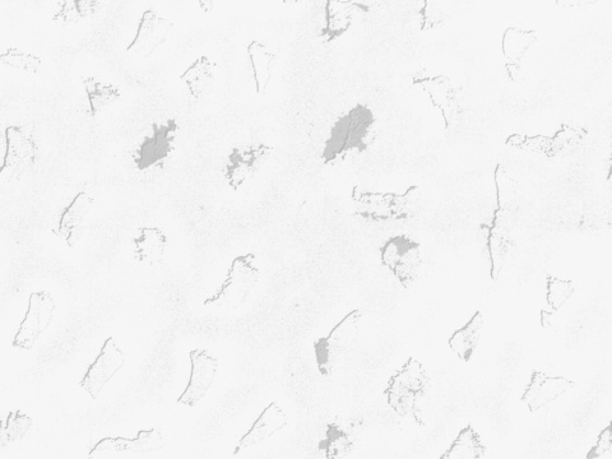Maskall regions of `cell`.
Wrapping results in <instances>:
<instances>
[{
  "label": "cell",
  "instance_id": "cell-1",
  "mask_svg": "<svg viewBox=\"0 0 612 459\" xmlns=\"http://www.w3.org/2000/svg\"><path fill=\"white\" fill-rule=\"evenodd\" d=\"M377 118L368 106L356 105L333 124L324 143V165H336L369 150L377 136Z\"/></svg>",
  "mask_w": 612,
  "mask_h": 459
},
{
  "label": "cell",
  "instance_id": "cell-2",
  "mask_svg": "<svg viewBox=\"0 0 612 459\" xmlns=\"http://www.w3.org/2000/svg\"><path fill=\"white\" fill-rule=\"evenodd\" d=\"M429 387L430 378L425 366L415 357H410L388 380L384 396H386L389 407L398 416L424 425L421 403Z\"/></svg>",
  "mask_w": 612,
  "mask_h": 459
},
{
  "label": "cell",
  "instance_id": "cell-3",
  "mask_svg": "<svg viewBox=\"0 0 612 459\" xmlns=\"http://www.w3.org/2000/svg\"><path fill=\"white\" fill-rule=\"evenodd\" d=\"M419 188L410 187L403 193L373 192L355 188L352 192L355 213L366 221L396 222L406 221L414 215Z\"/></svg>",
  "mask_w": 612,
  "mask_h": 459
},
{
  "label": "cell",
  "instance_id": "cell-4",
  "mask_svg": "<svg viewBox=\"0 0 612 459\" xmlns=\"http://www.w3.org/2000/svg\"><path fill=\"white\" fill-rule=\"evenodd\" d=\"M257 258L252 253L238 255L231 262L225 281L210 298L204 301L206 306L216 308L236 309L247 303L252 295L254 287L257 286L261 270H259Z\"/></svg>",
  "mask_w": 612,
  "mask_h": 459
},
{
  "label": "cell",
  "instance_id": "cell-5",
  "mask_svg": "<svg viewBox=\"0 0 612 459\" xmlns=\"http://www.w3.org/2000/svg\"><path fill=\"white\" fill-rule=\"evenodd\" d=\"M363 313L352 310L329 331L326 337L314 342V356L319 373L329 377L335 372L338 361L354 349L359 340Z\"/></svg>",
  "mask_w": 612,
  "mask_h": 459
},
{
  "label": "cell",
  "instance_id": "cell-6",
  "mask_svg": "<svg viewBox=\"0 0 612 459\" xmlns=\"http://www.w3.org/2000/svg\"><path fill=\"white\" fill-rule=\"evenodd\" d=\"M380 262L396 278L398 284H414L423 264V250L419 241L406 235L389 238L379 249Z\"/></svg>",
  "mask_w": 612,
  "mask_h": 459
},
{
  "label": "cell",
  "instance_id": "cell-7",
  "mask_svg": "<svg viewBox=\"0 0 612 459\" xmlns=\"http://www.w3.org/2000/svg\"><path fill=\"white\" fill-rule=\"evenodd\" d=\"M6 152H4L2 176L15 178L35 166L39 160V143L34 128L23 125H9L4 132Z\"/></svg>",
  "mask_w": 612,
  "mask_h": 459
},
{
  "label": "cell",
  "instance_id": "cell-8",
  "mask_svg": "<svg viewBox=\"0 0 612 459\" xmlns=\"http://www.w3.org/2000/svg\"><path fill=\"white\" fill-rule=\"evenodd\" d=\"M180 125L175 119L165 123L153 124L150 134H147L133 152V162L139 171H146L155 166H162L170 159L175 150Z\"/></svg>",
  "mask_w": 612,
  "mask_h": 459
},
{
  "label": "cell",
  "instance_id": "cell-9",
  "mask_svg": "<svg viewBox=\"0 0 612 459\" xmlns=\"http://www.w3.org/2000/svg\"><path fill=\"white\" fill-rule=\"evenodd\" d=\"M55 301L48 291L32 292L27 305L25 318L13 338V347L22 351H31L35 343L44 335L46 329L53 322Z\"/></svg>",
  "mask_w": 612,
  "mask_h": 459
},
{
  "label": "cell",
  "instance_id": "cell-10",
  "mask_svg": "<svg viewBox=\"0 0 612 459\" xmlns=\"http://www.w3.org/2000/svg\"><path fill=\"white\" fill-rule=\"evenodd\" d=\"M189 359V382L176 402L182 406L196 407L215 383L219 360L208 350H192Z\"/></svg>",
  "mask_w": 612,
  "mask_h": 459
},
{
  "label": "cell",
  "instance_id": "cell-11",
  "mask_svg": "<svg viewBox=\"0 0 612 459\" xmlns=\"http://www.w3.org/2000/svg\"><path fill=\"white\" fill-rule=\"evenodd\" d=\"M125 364V355L113 337L106 338L99 356L88 366L80 386L92 400L99 398L102 389L118 374Z\"/></svg>",
  "mask_w": 612,
  "mask_h": 459
},
{
  "label": "cell",
  "instance_id": "cell-12",
  "mask_svg": "<svg viewBox=\"0 0 612 459\" xmlns=\"http://www.w3.org/2000/svg\"><path fill=\"white\" fill-rule=\"evenodd\" d=\"M273 148L266 143L233 148L227 156L224 176L231 189L238 190L248 182L270 157Z\"/></svg>",
  "mask_w": 612,
  "mask_h": 459
},
{
  "label": "cell",
  "instance_id": "cell-13",
  "mask_svg": "<svg viewBox=\"0 0 612 459\" xmlns=\"http://www.w3.org/2000/svg\"><path fill=\"white\" fill-rule=\"evenodd\" d=\"M574 386L576 383L572 379L535 370L531 375L530 383L523 392L521 401L531 414H536L542 408L558 401Z\"/></svg>",
  "mask_w": 612,
  "mask_h": 459
},
{
  "label": "cell",
  "instance_id": "cell-14",
  "mask_svg": "<svg viewBox=\"0 0 612 459\" xmlns=\"http://www.w3.org/2000/svg\"><path fill=\"white\" fill-rule=\"evenodd\" d=\"M171 30L173 23L168 18L161 17L152 9H147L139 20L136 35L127 46V51L142 55L143 58L151 57L157 49L166 44Z\"/></svg>",
  "mask_w": 612,
  "mask_h": 459
},
{
  "label": "cell",
  "instance_id": "cell-15",
  "mask_svg": "<svg viewBox=\"0 0 612 459\" xmlns=\"http://www.w3.org/2000/svg\"><path fill=\"white\" fill-rule=\"evenodd\" d=\"M412 85L425 92L431 106L442 115L445 129L451 128L457 111V90L447 76H415Z\"/></svg>",
  "mask_w": 612,
  "mask_h": 459
},
{
  "label": "cell",
  "instance_id": "cell-16",
  "mask_svg": "<svg viewBox=\"0 0 612 459\" xmlns=\"http://www.w3.org/2000/svg\"><path fill=\"white\" fill-rule=\"evenodd\" d=\"M94 198L87 190H80L72 201L60 212L57 226L53 233L62 239L69 248H73L80 240L86 217L94 206Z\"/></svg>",
  "mask_w": 612,
  "mask_h": 459
},
{
  "label": "cell",
  "instance_id": "cell-17",
  "mask_svg": "<svg viewBox=\"0 0 612 459\" xmlns=\"http://www.w3.org/2000/svg\"><path fill=\"white\" fill-rule=\"evenodd\" d=\"M484 231L485 250L488 254L490 264V277L494 282L498 281L500 273L507 262L510 249L513 245V225L490 219L481 225Z\"/></svg>",
  "mask_w": 612,
  "mask_h": 459
},
{
  "label": "cell",
  "instance_id": "cell-18",
  "mask_svg": "<svg viewBox=\"0 0 612 459\" xmlns=\"http://www.w3.org/2000/svg\"><path fill=\"white\" fill-rule=\"evenodd\" d=\"M537 43H539V36H537L536 31L519 29L516 26H509L505 29L502 37V53L505 71H507L510 80L518 81L523 60H525L528 51Z\"/></svg>",
  "mask_w": 612,
  "mask_h": 459
},
{
  "label": "cell",
  "instance_id": "cell-19",
  "mask_svg": "<svg viewBox=\"0 0 612 459\" xmlns=\"http://www.w3.org/2000/svg\"><path fill=\"white\" fill-rule=\"evenodd\" d=\"M286 425L287 417L284 410L276 402L270 403V405L264 408L262 414L258 416L253 425L250 426L247 433L243 435V438L239 440L238 445L234 449V456H239L240 453L261 444L264 440L270 439L278 431L286 428Z\"/></svg>",
  "mask_w": 612,
  "mask_h": 459
},
{
  "label": "cell",
  "instance_id": "cell-20",
  "mask_svg": "<svg viewBox=\"0 0 612 459\" xmlns=\"http://www.w3.org/2000/svg\"><path fill=\"white\" fill-rule=\"evenodd\" d=\"M495 206L491 219L513 225L521 204V192H519L516 180L510 178L503 165H496L494 171Z\"/></svg>",
  "mask_w": 612,
  "mask_h": 459
},
{
  "label": "cell",
  "instance_id": "cell-21",
  "mask_svg": "<svg viewBox=\"0 0 612 459\" xmlns=\"http://www.w3.org/2000/svg\"><path fill=\"white\" fill-rule=\"evenodd\" d=\"M165 447V439L157 429L141 430L134 439L106 438L91 451V456L105 452L145 454L159 452Z\"/></svg>",
  "mask_w": 612,
  "mask_h": 459
},
{
  "label": "cell",
  "instance_id": "cell-22",
  "mask_svg": "<svg viewBox=\"0 0 612 459\" xmlns=\"http://www.w3.org/2000/svg\"><path fill=\"white\" fill-rule=\"evenodd\" d=\"M168 236L160 227H141L134 236V257L147 266H157L164 261L168 250Z\"/></svg>",
  "mask_w": 612,
  "mask_h": 459
},
{
  "label": "cell",
  "instance_id": "cell-23",
  "mask_svg": "<svg viewBox=\"0 0 612 459\" xmlns=\"http://www.w3.org/2000/svg\"><path fill=\"white\" fill-rule=\"evenodd\" d=\"M363 6L351 2H341V0H329L326 4V17L321 31V37L326 43H332L351 29L354 23L356 9Z\"/></svg>",
  "mask_w": 612,
  "mask_h": 459
},
{
  "label": "cell",
  "instance_id": "cell-24",
  "mask_svg": "<svg viewBox=\"0 0 612 459\" xmlns=\"http://www.w3.org/2000/svg\"><path fill=\"white\" fill-rule=\"evenodd\" d=\"M482 327H484V315H482L480 310H477L465 326L457 329V331L449 337V349H451L454 355H456L459 360L463 361V363H470L472 360L477 345H479Z\"/></svg>",
  "mask_w": 612,
  "mask_h": 459
},
{
  "label": "cell",
  "instance_id": "cell-25",
  "mask_svg": "<svg viewBox=\"0 0 612 459\" xmlns=\"http://www.w3.org/2000/svg\"><path fill=\"white\" fill-rule=\"evenodd\" d=\"M587 131L563 125L553 137H532L525 139V143H531V150L546 153L547 156H556L559 153L567 152L576 148L586 139Z\"/></svg>",
  "mask_w": 612,
  "mask_h": 459
},
{
  "label": "cell",
  "instance_id": "cell-26",
  "mask_svg": "<svg viewBox=\"0 0 612 459\" xmlns=\"http://www.w3.org/2000/svg\"><path fill=\"white\" fill-rule=\"evenodd\" d=\"M356 437L354 431L343 423H331L327 425L323 438L318 444V451L328 459H340L349 456L354 451Z\"/></svg>",
  "mask_w": 612,
  "mask_h": 459
},
{
  "label": "cell",
  "instance_id": "cell-27",
  "mask_svg": "<svg viewBox=\"0 0 612 459\" xmlns=\"http://www.w3.org/2000/svg\"><path fill=\"white\" fill-rule=\"evenodd\" d=\"M215 67L210 58L202 55L180 74L179 80L187 86L194 100H201L210 92L215 80Z\"/></svg>",
  "mask_w": 612,
  "mask_h": 459
},
{
  "label": "cell",
  "instance_id": "cell-28",
  "mask_svg": "<svg viewBox=\"0 0 612 459\" xmlns=\"http://www.w3.org/2000/svg\"><path fill=\"white\" fill-rule=\"evenodd\" d=\"M250 71L258 95L266 94L272 80L273 63L276 57L259 41H252L247 48Z\"/></svg>",
  "mask_w": 612,
  "mask_h": 459
},
{
  "label": "cell",
  "instance_id": "cell-29",
  "mask_svg": "<svg viewBox=\"0 0 612 459\" xmlns=\"http://www.w3.org/2000/svg\"><path fill=\"white\" fill-rule=\"evenodd\" d=\"M82 83L88 101V113L92 119H95L106 106L114 104L122 97L118 86L102 81L99 77L82 78Z\"/></svg>",
  "mask_w": 612,
  "mask_h": 459
},
{
  "label": "cell",
  "instance_id": "cell-30",
  "mask_svg": "<svg viewBox=\"0 0 612 459\" xmlns=\"http://www.w3.org/2000/svg\"><path fill=\"white\" fill-rule=\"evenodd\" d=\"M486 448L471 425H467L459 431L457 438L453 440L451 447L445 451L444 459H480L485 456Z\"/></svg>",
  "mask_w": 612,
  "mask_h": 459
},
{
  "label": "cell",
  "instance_id": "cell-31",
  "mask_svg": "<svg viewBox=\"0 0 612 459\" xmlns=\"http://www.w3.org/2000/svg\"><path fill=\"white\" fill-rule=\"evenodd\" d=\"M0 63L3 66L17 69L30 74H37L41 68V59L35 54L27 53V51L18 49L16 46H11L0 54Z\"/></svg>",
  "mask_w": 612,
  "mask_h": 459
},
{
  "label": "cell",
  "instance_id": "cell-32",
  "mask_svg": "<svg viewBox=\"0 0 612 459\" xmlns=\"http://www.w3.org/2000/svg\"><path fill=\"white\" fill-rule=\"evenodd\" d=\"M32 426V419L29 415L23 414L21 411L11 412L2 425V442L3 447L9 443L20 442L29 433Z\"/></svg>",
  "mask_w": 612,
  "mask_h": 459
},
{
  "label": "cell",
  "instance_id": "cell-33",
  "mask_svg": "<svg viewBox=\"0 0 612 459\" xmlns=\"http://www.w3.org/2000/svg\"><path fill=\"white\" fill-rule=\"evenodd\" d=\"M576 287L572 281L560 280L558 277L550 276L546 281V303L550 313L558 310L572 298Z\"/></svg>",
  "mask_w": 612,
  "mask_h": 459
},
{
  "label": "cell",
  "instance_id": "cell-34",
  "mask_svg": "<svg viewBox=\"0 0 612 459\" xmlns=\"http://www.w3.org/2000/svg\"><path fill=\"white\" fill-rule=\"evenodd\" d=\"M97 3L81 2V0H71V2H63L60 4V9L55 13L54 21L69 25V23H77L88 16L94 15Z\"/></svg>",
  "mask_w": 612,
  "mask_h": 459
},
{
  "label": "cell",
  "instance_id": "cell-35",
  "mask_svg": "<svg viewBox=\"0 0 612 459\" xmlns=\"http://www.w3.org/2000/svg\"><path fill=\"white\" fill-rule=\"evenodd\" d=\"M420 30L431 31L440 29L447 22V16L442 9L435 2H428L425 0L423 7L420 8Z\"/></svg>",
  "mask_w": 612,
  "mask_h": 459
},
{
  "label": "cell",
  "instance_id": "cell-36",
  "mask_svg": "<svg viewBox=\"0 0 612 459\" xmlns=\"http://www.w3.org/2000/svg\"><path fill=\"white\" fill-rule=\"evenodd\" d=\"M612 457L611 424L598 435L595 447L587 454L588 459H610Z\"/></svg>",
  "mask_w": 612,
  "mask_h": 459
}]
</instances>
